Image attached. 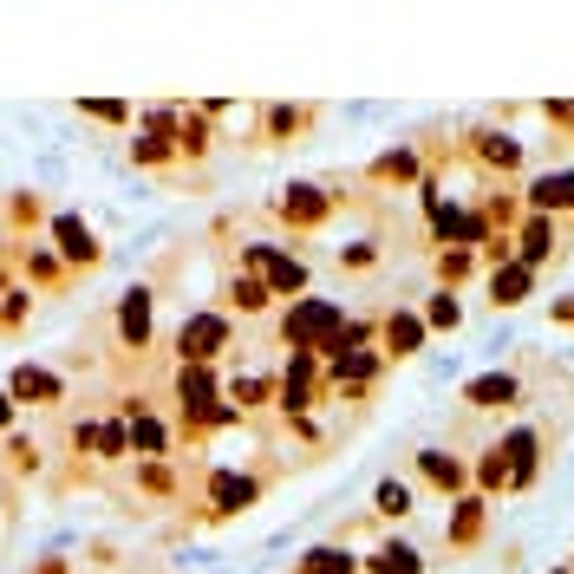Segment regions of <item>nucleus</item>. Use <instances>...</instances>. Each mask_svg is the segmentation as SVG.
<instances>
[{
	"label": "nucleus",
	"mask_w": 574,
	"mask_h": 574,
	"mask_svg": "<svg viewBox=\"0 0 574 574\" xmlns=\"http://www.w3.org/2000/svg\"><path fill=\"white\" fill-rule=\"evenodd\" d=\"M340 327H347V313H340V300H327V294H300V300H287L275 307V340H281L287 353H320L340 340Z\"/></svg>",
	"instance_id": "f257e3e1"
},
{
	"label": "nucleus",
	"mask_w": 574,
	"mask_h": 574,
	"mask_svg": "<svg viewBox=\"0 0 574 574\" xmlns=\"http://www.w3.org/2000/svg\"><path fill=\"white\" fill-rule=\"evenodd\" d=\"M235 347V320L222 307H196L177 320V365H222Z\"/></svg>",
	"instance_id": "f03ea898"
},
{
	"label": "nucleus",
	"mask_w": 574,
	"mask_h": 574,
	"mask_svg": "<svg viewBox=\"0 0 574 574\" xmlns=\"http://www.w3.org/2000/svg\"><path fill=\"white\" fill-rule=\"evenodd\" d=\"M242 268H248V275H262L268 294H275L281 307H287V300H300L307 281H313V268H307L294 248H275V242H242Z\"/></svg>",
	"instance_id": "7ed1b4c3"
},
{
	"label": "nucleus",
	"mask_w": 574,
	"mask_h": 574,
	"mask_svg": "<svg viewBox=\"0 0 574 574\" xmlns=\"http://www.w3.org/2000/svg\"><path fill=\"white\" fill-rule=\"evenodd\" d=\"M333 210H340V190H327V183H287L281 196L268 203V215H275L281 228H294V235L327 228V222H333Z\"/></svg>",
	"instance_id": "20e7f679"
},
{
	"label": "nucleus",
	"mask_w": 574,
	"mask_h": 574,
	"mask_svg": "<svg viewBox=\"0 0 574 574\" xmlns=\"http://www.w3.org/2000/svg\"><path fill=\"white\" fill-rule=\"evenodd\" d=\"M379 372H385V353H379V347H359V353H333V359H327V398L340 392L347 405H365V392L379 385Z\"/></svg>",
	"instance_id": "39448f33"
},
{
	"label": "nucleus",
	"mask_w": 574,
	"mask_h": 574,
	"mask_svg": "<svg viewBox=\"0 0 574 574\" xmlns=\"http://www.w3.org/2000/svg\"><path fill=\"white\" fill-rule=\"evenodd\" d=\"M262 490H268V477H262V470H210V477H203V497H210V515H215V522H222V515L255 509V502H262Z\"/></svg>",
	"instance_id": "423d86ee"
},
{
	"label": "nucleus",
	"mask_w": 574,
	"mask_h": 574,
	"mask_svg": "<svg viewBox=\"0 0 574 574\" xmlns=\"http://www.w3.org/2000/svg\"><path fill=\"white\" fill-rule=\"evenodd\" d=\"M46 235H53V255H60L66 268H98V262H105V242L92 235L85 215H72V210L46 215Z\"/></svg>",
	"instance_id": "0eeeda50"
},
{
	"label": "nucleus",
	"mask_w": 574,
	"mask_h": 574,
	"mask_svg": "<svg viewBox=\"0 0 574 574\" xmlns=\"http://www.w3.org/2000/svg\"><path fill=\"white\" fill-rule=\"evenodd\" d=\"M425 340L431 333H425V313H418V307H385V313H379V353H385V365L412 359Z\"/></svg>",
	"instance_id": "6e6552de"
},
{
	"label": "nucleus",
	"mask_w": 574,
	"mask_h": 574,
	"mask_svg": "<svg viewBox=\"0 0 574 574\" xmlns=\"http://www.w3.org/2000/svg\"><path fill=\"white\" fill-rule=\"evenodd\" d=\"M150 300H157V294L138 281V287H125L118 307H111V333H118L125 353H150Z\"/></svg>",
	"instance_id": "1a4fd4ad"
},
{
	"label": "nucleus",
	"mask_w": 574,
	"mask_h": 574,
	"mask_svg": "<svg viewBox=\"0 0 574 574\" xmlns=\"http://www.w3.org/2000/svg\"><path fill=\"white\" fill-rule=\"evenodd\" d=\"M509 242H515V262L542 275V268H549V262L562 255V222H555V215H522Z\"/></svg>",
	"instance_id": "9d476101"
},
{
	"label": "nucleus",
	"mask_w": 574,
	"mask_h": 574,
	"mask_svg": "<svg viewBox=\"0 0 574 574\" xmlns=\"http://www.w3.org/2000/svg\"><path fill=\"white\" fill-rule=\"evenodd\" d=\"M483 529H490V497L464 490V497L450 502V522H444V549H450V555H470V549L483 542Z\"/></svg>",
	"instance_id": "9b49d317"
},
{
	"label": "nucleus",
	"mask_w": 574,
	"mask_h": 574,
	"mask_svg": "<svg viewBox=\"0 0 574 574\" xmlns=\"http://www.w3.org/2000/svg\"><path fill=\"white\" fill-rule=\"evenodd\" d=\"M412 470H418V483H425V490H437V497H450V502L470 490V464H464L457 450H437V444H431V450L412 457Z\"/></svg>",
	"instance_id": "f8f14e48"
},
{
	"label": "nucleus",
	"mask_w": 574,
	"mask_h": 574,
	"mask_svg": "<svg viewBox=\"0 0 574 574\" xmlns=\"http://www.w3.org/2000/svg\"><path fill=\"white\" fill-rule=\"evenodd\" d=\"M502 464H509V490H529L542 477V431L535 425H515L509 437H497Z\"/></svg>",
	"instance_id": "ddd939ff"
},
{
	"label": "nucleus",
	"mask_w": 574,
	"mask_h": 574,
	"mask_svg": "<svg viewBox=\"0 0 574 574\" xmlns=\"http://www.w3.org/2000/svg\"><path fill=\"white\" fill-rule=\"evenodd\" d=\"M275 307H281V300L268 294V281H262V275H248V268L222 281V313H235V320H268Z\"/></svg>",
	"instance_id": "4468645a"
},
{
	"label": "nucleus",
	"mask_w": 574,
	"mask_h": 574,
	"mask_svg": "<svg viewBox=\"0 0 574 574\" xmlns=\"http://www.w3.org/2000/svg\"><path fill=\"white\" fill-rule=\"evenodd\" d=\"M522 210L529 215H574V170H542V177H529V190H522Z\"/></svg>",
	"instance_id": "2eb2a0df"
},
{
	"label": "nucleus",
	"mask_w": 574,
	"mask_h": 574,
	"mask_svg": "<svg viewBox=\"0 0 574 574\" xmlns=\"http://www.w3.org/2000/svg\"><path fill=\"white\" fill-rule=\"evenodd\" d=\"M425 157H418V144H398V150H379L372 163H365V183H392V190H418L425 183V170H418Z\"/></svg>",
	"instance_id": "dca6fc26"
},
{
	"label": "nucleus",
	"mask_w": 574,
	"mask_h": 574,
	"mask_svg": "<svg viewBox=\"0 0 574 574\" xmlns=\"http://www.w3.org/2000/svg\"><path fill=\"white\" fill-rule=\"evenodd\" d=\"M464 405L470 412H509V405H522V372H477L470 385H464Z\"/></svg>",
	"instance_id": "f3484780"
},
{
	"label": "nucleus",
	"mask_w": 574,
	"mask_h": 574,
	"mask_svg": "<svg viewBox=\"0 0 574 574\" xmlns=\"http://www.w3.org/2000/svg\"><path fill=\"white\" fill-rule=\"evenodd\" d=\"M125 425H131V457L138 464H163L177 450V418H163V412H138Z\"/></svg>",
	"instance_id": "a211bd4d"
},
{
	"label": "nucleus",
	"mask_w": 574,
	"mask_h": 574,
	"mask_svg": "<svg viewBox=\"0 0 574 574\" xmlns=\"http://www.w3.org/2000/svg\"><path fill=\"white\" fill-rule=\"evenodd\" d=\"M7 392H13V405H60L66 398V379L53 372V365H13V379H7Z\"/></svg>",
	"instance_id": "6ab92c4d"
},
{
	"label": "nucleus",
	"mask_w": 574,
	"mask_h": 574,
	"mask_svg": "<svg viewBox=\"0 0 574 574\" xmlns=\"http://www.w3.org/2000/svg\"><path fill=\"white\" fill-rule=\"evenodd\" d=\"M320 125L313 105H262V144H300Z\"/></svg>",
	"instance_id": "aec40b11"
},
{
	"label": "nucleus",
	"mask_w": 574,
	"mask_h": 574,
	"mask_svg": "<svg viewBox=\"0 0 574 574\" xmlns=\"http://www.w3.org/2000/svg\"><path fill=\"white\" fill-rule=\"evenodd\" d=\"M470 157L490 170V177H515L522 170V144L509 131H470Z\"/></svg>",
	"instance_id": "412c9836"
},
{
	"label": "nucleus",
	"mask_w": 574,
	"mask_h": 574,
	"mask_svg": "<svg viewBox=\"0 0 574 574\" xmlns=\"http://www.w3.org/2000/svg\"><path fill=\"white\" fill-rule=\"evenodd\" d=\"M483 287H490V307L515 313V307L535 294V268H522V262H502V268H490V275H483Z\"/></svg>",
	"instance_id": "4be33fe9"
},
{
	"label": "nucleus",
	"mask_w": 574,
	"mask_h": 574,
	"mask_svg": "<svg viewBox=\"0 0 574 574\" xmlns=\"http://www.w3.org/2000/svg\"><path fill=\"white\" fill-rule=\"evenodd\" d=\"M222 398H228L242 418H255V412L275 405V379H268V372H235V385H222Z\"/></svg>",
	"instance_id": "5701e85b"
},
{
	"label": "nucleus",
	"mask_w": 574,
	"mask_h": 574,
	"mask_svg": "<svg viewBox=\"0 0 574 574\" xmlns=\"http://www.w3.org/2000/svg\"><path fill=\"white\" fill-rule=\"evenodd\" d=\"M359 568H365V574H425V555H418L412 542H379Z\"/></svg>",
	"instance_id": "b1692460"
},
{
	"label": "nucleus",
	"mask_w": 574,
	"mask_h": 574,
	"mask_svg": "<svg viewBox=\"0 0 574 574\" xmlns=\"http://www.w3.org/2000/svg\"><path fill=\"white\" fill-rule=\"evenodd\" d=\"M470 490H477V497H490V502L509 490V464H502L497 444H490V450H477V464H470Z\"/></svg>",
	"instance_id": "393cba45"
},
{
	"label": "nucleus",
	"mask_w": 574,
	"mask_h": 574,
	"mask_svg": "<svg viewBox=\"0 0 574 574\" xmlns=\"http://www.w3.org/2000/svg\"><path fill=\"white\" fill-rule=\"evenodd\" d=\"M418 313H425V333H450V327H464V300H457L450 287H431Z\"/></svg>",
	"instance_id": "a878e982"
},
{
	"label": "nucleus",
	"mask_w": 574,
	"mask_h": 574,
	"mask_svg": "<svg viewBox=\"0 0 574 574\" xmlns=\"http://www.w3.org/2000/svg\"><path fill=\"white\" fill-rule=\"evenodd\" d=\"M294 574H359V555L353 549H340V542H320V549L300 555V568Z\"/></svg>",
	"instance_id": "bb28decb"
},
{
	"label": "nucleus",
	"mask_w": 574,
	"mask_h": 574,
	"mask_svg": "<svg viewBox=\"0 0 574 574\" xmlns=\"http://www.w3.org/2000/svg\"><path fill=\"white\" fill-rule=\"evenodd\" d=\"M431 268H437V287H450V294H457V287L477 275V248H437V255H431Z\"/></svg>",
	"instance_id": "cd10ccee"
},
{
	"label": "nucleus",
	"mask_w": 574,
	"mask_h": 574,
	"mask_svg": "<svg viewBox=\"0 0 574 574\" xmlns=\"http://www.w3.org/2000/svg\"><path fill=\"white\" fill-rule=\"evenodd\" d=\"M215 118H203L196 105H190V118H183V138H177V157L183 163H196V157H210V144H215V131H210Z\"/></svg>",
	"instance_id": "c85d7f7f"
},
{
	"label": "nucleus",
	"mask_w": 574,
	"mask_h": 574,
	"mask_svg": "<svg viewBox=\"0 0 574 574\" xmlns=\"http://www.w3.org/2000/svg\"><path fill=\"white\" fill-rule=\"evenodd\" d=\"M92 457H98V464L131 457V425H125V418H98V444H92Z\"/></svg>",
	"instance_id": "c756f323"
},
{
	"label": "nucleus",
	"mask_w": 574,
	"mask_h": 574,
	"mask_svg": "<svg viewBox=\"0 0 574 574\" xmlns=\"http://www.w3.org/2000/svg\"><path fill=\"white\" fill-rule=\"evenodd\" d=\"M372 509H379L385 522H398V515H412V509H418V502H412V483H405V477H385V483L372 490Z\"/></svg>",
	"instance_id": "7c9ffc66"
},
{
	"label": "nucleus",
	"mask_w": 574,
	"mask_h": 574,
	"mask_svg": "<svg viewBox=\"0 0 574 574\" xmlns=\"http://www.w3.org/2000/svg\"><path fill=\"white\" fill-rule=\"evenodd\" d=\"M183 118H190V105H150V111H144V131L163 138V144H177L183 138Z\"/></svg>",
	"instance_id": "2f4dec72"
},
{
	"label": "nucleus",
	"mask_w": 574,
	"mask_h": 574,
	"mask_svg": "<svg viewBox=\"0 0 574 574\" xmlns=\"http://www.w3.org/2000/svg\"><path fill=\"white\" fill-rule=\"evenodd\" d=\"M66 275V262L53 255V242H26V281H40V287H53Z\"/></svg>",
	"instance_id": "473e14b6"
},
{
	"label": "nucleus",
	"mask_w": 574,
	"mask_h": 574,
	"mask_svg": "<svg viewBox=\"0 0 574 574\" xmlns=\"http://www.w3.org/2000/svg\"><path fill=\"white\" fill-rule=\"evenodd\" d=\"M78 118L111 125V131H131V105H118V98H78Z\"/></svg>",
	"instance_id": "72a5a7b5"
},
{
	"label": "nucleus",
	"mask_w": 574,
	"mask_h": 574,
	"mask_svg": "<svg viewBox=\"0 0 574 574\" xmlns=\"http://www.w3.org/2000/svg\"><path fill=\"white\" fill-rule=\"evenodd\" d=\"M131 163H138V170H163V163H177V144L138 131V138H131Z\"/></svg>",
	"instance_id": "f704fd0d"
},
{
	"label": "nucleus",
	"mask_w": 574,
	"mask_h": 574,
	"mask_svg": "<svg viewBox=\"0 0 574 574\" xmlns=\"http://www.w3.org/2000/svg\"><path fill=\"white\" fill-rule=\"evenodd\" d=\"M131 477H138V490H150V497H177V490H183V483H177V470H170V464H138V470H131Z\"/></svg>",
	"instance_id": "c9c22d12"
},
{
	"label": "nucleus",
	"mask_w": 574,
	"mask_h": 574,
	"mask_svg": "<svg viewBox=\"0 0 574 574\" xmlns=\"http://www.w3.org/2000/svg\"><path fill=\"white\" fill-rule=\"evenodd\" d=\"M26 313H33V294L13 281L7 287V300H0V333H13V327H26Z\"/></svg>",
	"instance_id": "e433bc0d"
},
{
	"label": "nucleus",
	"mask_w": 574,
	"mask_h": 574,
	"mask_svg": "<svg viewBox=\"0 0 574 574\" xmlns=\"http://www.w3.org/2000/svg\"><path fill=\"white\" fill-rule=\"evenodd\" d=\"M7 464L33 477V470H40V444H33V437H7Z\"/></svg>",
	"instance_id": "4c0bfd02"
},
{
	"label": "nucleus",
	"mask_w": 574,
	"mask_h": 574,
	"mask_svg": "<svg viewBox=\"0 0 574 574\" xmlns=\"http://www.w3.org/2000/svg\"><path fill=\"white\" fill-rule=\"evenodd\" d=\"M372 262H379V248H372V242H353V248H340V268H347V275H365Z\"/></svg>",
	"instance_id": "58836bf2"
},
{
	"label": "nucleus",
	"mask_w": 574,
	"mask_h": 574,
	"mask_svg": "<svg viewBox=\"0 0 574 574\" xmlns=\"http://www.w3.org/2000/svg\"><path fill=\"white\" fill-rule=\"evenodd\" d=\"M542 118H549L555 131H568V118H574V98H549V105H542Z\"/></svg>",
	"instance_id": "ea45409f"
},
{
	"label": "nucleus",
	"mask_w": 574,
	"mask_h": 574,
	"mask_svg": "<svg viewBox=\"0 0 574 574\" xmlns=\"http://www.w3.org/2000/svg\"><path fill=\"white\" fill-rule=\"evenodd\" d=\"M13 412H20V405H13V392H7V385H0V431L13 425Z\"/></svg>",
	"instance_id": "a19ab883"
},
{
	"label": "nucleus",
	"mask_w": 574,
	"mask_h": 574,
	"mask_svg": "<svg viewBox=\"0 0 574 574\" xmlns=\"http://www.w3.org/2000/svg\"><path fill=\"white\" fill-rule=\"evenodd\" d=\"M555 327H574V294L568 300H555Z\"/></svg>",
	"instance_id": "79ce46f5"
},
{
	"label": "nucleus",
	"mask_w": 574,
	"mask_h": 574,
	"mask_svg": "<svg viewBox=\"0 0 574 574\" xmlns=\"http://www.w3.org/2000/svg\"><path fill=\"white\" fill-rule=\"evenodd\" d=\"M40 574H72V568L60 562V555H53V562H40Z\"/></svg>",
	"instance_id": "37998d69"
},
{
	"label": "nucleus",
	"mask_w": 574,
	"mask_h": 574,
	"mask_svg": "<svg viewBox=\"0 0 574 574\" xmlns=\"http://www.w3.org/2000/svg\"><path fill=\"white\" fill-rule=\"evenodd\" d=\"M7 287H13V281H7V268H0V300H7Z\"/></svg>",
	"instance_id": "c03bdc74"
},
{
	"label": "nucleus",
	"mask_w": 574,
	"mask_h": 574,
	"mask_svg": "<svg viewBox=\"0 0 574 574\" xmlns=\"http://www.w3.org/2000/svg\"><path fill=\"white\" fill-rule=\"evenodd\" d=\"M568 144H574V118H568Z\"/></svg>",
	"instance_id": "a18cd8bd"
},
{
	"label": "nucleus",
	"mask_w": 574,
	"mask_h": 574,
	"mask_svg": "<svg viewBox=\"0 0 574 574\" xmlns=\"http://www.w3.org/2000/svg\"><path fill=\"white\" fill-rule=\"evenodd\" d=\"M555 574H574V562H568V568H555Z\"/></svg>",
	"instance_id": "49530a36"
}]
</instances>
